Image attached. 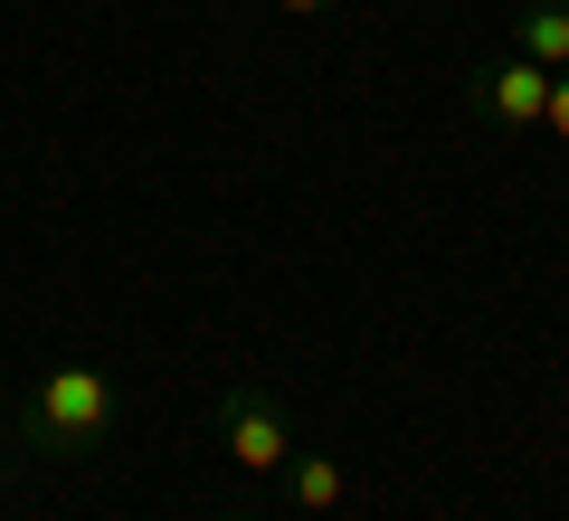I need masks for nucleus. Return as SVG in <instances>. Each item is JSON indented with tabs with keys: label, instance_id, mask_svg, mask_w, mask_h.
Masks as SVG:
<instances>
[{
	"label": "nucleus",
	"instance_id": "nucleus-1",
	"mask_svg": "<svg viewBox=\"0 0 569 521\" xmlns=\"http://www.w3.org/2000/svg\"><path fill=\"white\" fill-rule=\"evenodd\" d=\"M123 427V399L114 380H104L96 361H58L29 380V408H20V455H96V445H114Z\"/></svg>",
	"mask_w": 569,
	"mask_h": 521
},
{
	"label": "nucleus",
	"instance_id": "nucleus-2",
	"mask_svg": "<svg viewBox=\"0 0 569 521\" xmlns=\"http://www.w3.org/2000/svg\"><path fill=\"white\" fill-rule=\"evenodd\" d=\"M219 445H228V464H247V474H284L295 418H284V399L266 380H228L219 389Z\"/></svg>",
	"mask_w": 569,
	"mask_h": 521
},
{
	"label": "nucleus",
	"instance_id": "nucleus-3",
	"mask_svg": "<svg viewBox=\"0 0 569 521\" xmlns=\"http://www.w3.org/2000/svg\"><path fill=\"white\" fill-rule=\"evenodd\" d=\"M466 96H475V114L503 123V133H541L550 67H541V58H522V48H503V58H485V67L466 77Z\"/></svg>",
	"mask_w": 569,
	"mask_h": 521
},
{
	"label": "nucleus",
	"instance_id": "nucleus-4",
	"mask_svg": "<svg viewBox=\"0 0 569 521\" xmlns=\"http://www.w3.org/2000/svg\"><path fill=\"white\" fill-rule=\"evenodd\" d=\"M284 502L323 521V512H342V502H351V474L332 455H305V445H295V455H284Z\"/></svg>",
	"mask_w": 569,
	"mask_h": 521
},
{
	"label": "nucleus",
	"instance_id": "nucleus-5",
	"mask_svg": "<svg viewBox=\"0 0 569 521\" xmlns=\"http://www.w3.org/2000/svg\"><path fill=\"white\" fill-rule=\"evenodd\" d=\"M512 48H522V58H541L550 77H560V67H569V0H522Z\"/></svg>",
	"mask_w": 569,
	"mask_h": 521
},
{
	"label": "nucleus",
	"instance_id": "nucleus-6",
	"mask_svg": "<svg viewBox=\"0 0 569 521\" xmlns=\"http://www.w3.org/2000/svg\"><path fill=\"white\" fill-rule=\"evenodd\" d=\"M541 142H560V152H569V67L550 77V104H541Z\"/></svg>",
	"mask_w": 569,
	"mask_h": 521
},
{
	"label": "nucleus",
	"instance_id": "nucleus-7",
	"mask_svg": "<svg viewBox=\"0 0 569 521\" xmlns=\"http://www.w3.org/2000/svg\"><path fill=\"white\" fill-rule=\"evenodd\" d=\"M20 408H10V389H0V474H20Z\"/></svg>",
	"mask_w": 569,
	"mask_h": 521
},
{
	"label": "nucleus",
	"instance_id": "nucleus-8",
	"mask_svg": "<svg viewBox=\"0 0 569 521\" xmlns=\"http://www.w3.org/2000/svg\"><path fill=\"white\" fill-rule=\"evenodd\" d=\"M276 10H284V20H323L332 0H276Z\"/></svg>",
	"mask_w": 569,
	"mask_h": 521
},
{
	"label": "nucleus",
	"instance_id": "nucleus-9",
	"mask_svg": "<svg viewBox=\"0 0 569 521\" xmlns=\"http://www.w3.org/2000/svg\"><path fill=\"white\" fill-rule=\"evenodd\" d=\"M228 521H257V512H228Z\"/></svg>",
	"mask_w": 569,
	"mask_h": 521
}]
</instances>
